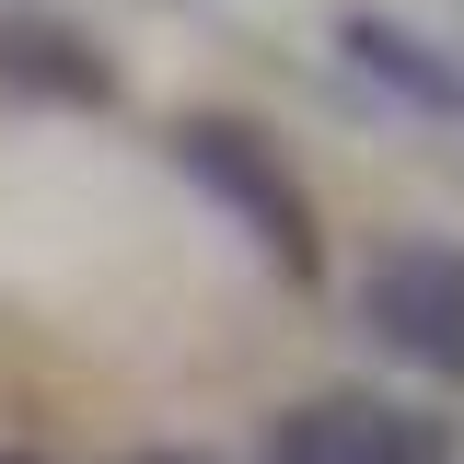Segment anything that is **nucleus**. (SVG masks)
I'll return each instance as SVG.
<instances>
[{
  "instance_id": "1",
  "label": "nucleus",
  "mask_w": 464,
  "mask_h": 464,
  "mask_svg": "<svg viewBox=\"0 0 464 464\" xmlns=\"http://www.w3.org/2000/svg\"><path fill=\"white\" fill-rule=\"evenodd\" d=\"M174 163H186V186H209L232 221L256 232L267 256H279L290 279H314L325 267V232H314V198H302V174H290V151L256 128V116H221V105H198V116H174Z\"/></svg>"
},
{
  "instance_id": "2",
  "label": "nucleus",
  "mask_w": 464,
  "mask_h": 464,
  "mask_svg": "<svg viewBox=\"0 0 464 464\" xmlns=\"http://www.w3.org/2000/svg\"><path fill=\"white\" fill-rule=\"evenodd\" d=\"M360 325L395 348L406 372L464 383V244H430V232L372 244V267H360Z\"/></svg>"
},
{
  "instance_id": "3",
  "label": "nucleus",
  "mask_w": 464,
  "mask_h": 464,
  "mask_svg": "<svg viewBox=\"0 0 464 464\" xmlns=\"http://www.w3.org/2000/svg\"><path fill=\"white\" fill-rule=\"evenodd\" d=\"M256 464H453V441H441V418H418V406L314 395V406H290L279 430H267Z\"/></svg>"
},
{
  "instance_id": "4",
  "label": "nucleus",
  "mask_w": 464,
  "mask_h": 464,
  "mask_svg": "<svg viewBox=\"0 0 464 464\" xmlns=\"http://www.w3.org/2000/svg\"><path fill=\"white\" fill-rule=\"evenodd\" d=\"M0 82H24V93H58V105H105L116 70L70 24H47V12H0Z\"/></svg>"
},
{
  "instance_id": "5",
  "label": "nucleus",
  "mask_w": 464,
  "mask_h": 464,
  "mask_svg": "<svg viewBox=\"0 0 464 464\" xmlns=\"http://www.w3.org/2000/svg\"><path fill=\"white\" fill-rule=\"evenodd\" d=\"M348 58H360V70H383V82H406L418 105H464V70H441V58H418V35H395V24H372V12L348 24Z\"/></svg>"
},
{
  "instance_id": "6",
  "label": "nucleus",
  "mask_w": 464,
  "mask_h": 464,
  "mask_svg": "<svg viewBox=\"0 0 464 464\" xmlns=\"http://www.w3.org/2000/svg\"><path fill=\"white\" fill-rule=\"evenodd\" d=\"M140 464H198V453H140Z\"/></svg>"
}]
</instances>
